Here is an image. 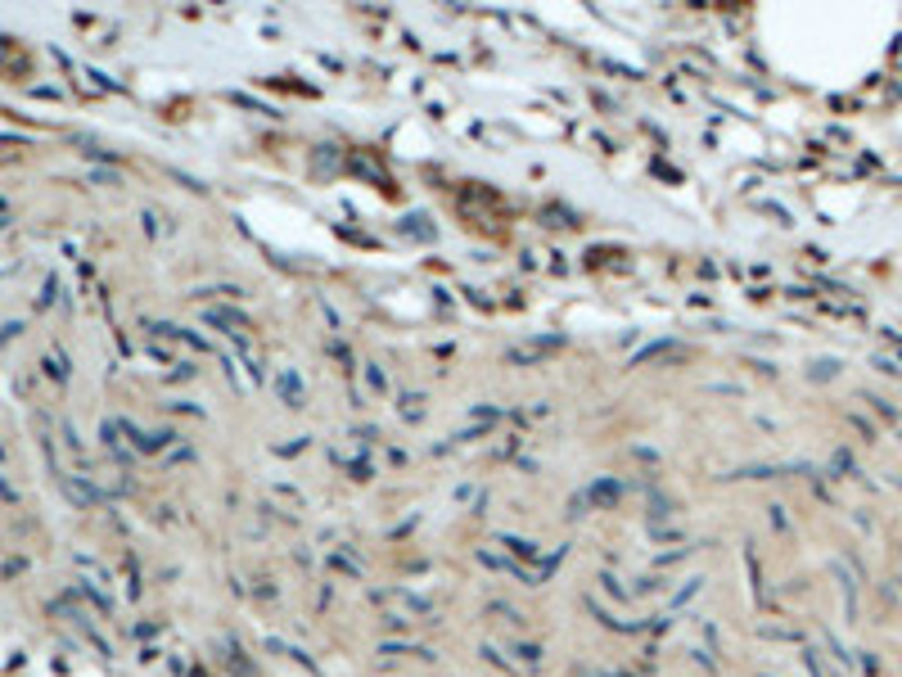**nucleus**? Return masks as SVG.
I'll return each instance as SVG.
<instances>
[{"instance_id":"obj_1","label":"nucleus","mask_w":902,"mask_h":677,"mask_svg":"<svg viewBox=\"0 0 902 677\" xmlns=\"http://www.w3.org/2000/svg\"><path fill=\"white\" fill-rule=\"evenodd\" d=\"M613 497H622V488H618V483H613V479H600L596 488L587 492V501H613Z\"/></svg>"},{"instance_id":"obj_2","label":"nucleus","mask_w":902,"mask_h":677,"mask_svg":"<svg viewBox=\"0 0 902 677\" xmlns=\"http://www.w3.org/2000/svg\"><path fill=\"white\" fill-rule=\"evenodd\" d=\"M330 569H343V574H352V578H361V565L348 556V551H334L330 556Z\"/></svg>"},{"instance_id":"obj_3","label":"nucleus","mask_w":902,"mask_h":677,"mask_svg":"<svg viewBox=\"0 0 902 677\" xmlns=\"http://www.w3.org/2000/svg\"><path fill=\"white\" fill-rule=\"evenodd\" d=\"M514 655L523 669H542V646H514Z\"/></svg>"},{"instance_id":"obj_4","label":"nucleus","mask_w":902,"mask_h":677,"mask_svg":"<svg viewBox=\"0 0 902 677\" xmlns=\"http://www.w3.org/2000/svg\"><path fill=\"white\" fill-rule=\"evenodd\" d=\"M546 348H555V343H546V339H542V343H528V348H514V352H510V361H533V357H542Z\"/></svg>"},{"instance_id":"obj_5","label":"nucleus","mask_w":902,"mask_h":677,"mask_svg":"<svg viewBox=\"0 0 902 677\" xmlns=\"http://www.w3.org/2000/svg\"><path fill=\"white\" fill-rule=\"evenodd\" d=\"M600 583H604V592H609V596H627V592H622V583H618L613 574H600Z\"/></svg>"}]
</instances>
